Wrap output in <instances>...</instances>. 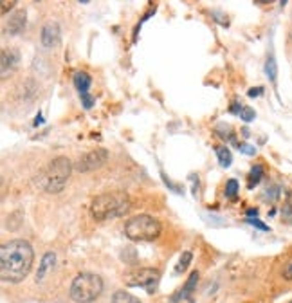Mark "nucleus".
Instances as JSON below:
<instances>
[{
    "instance_id": "nucleus-1",
    "label": "nucleus",
    "mask_w": 292,
    "mask_h": 303,
    "mask_svg": "<svg viewBox=\"0 0 292 303\" xmlns=\"http://www.w3.org/2000/svg\"><path fill=\"white\" fill-rule=\"evenodd\" d=\"M34 253L29 242L15 238L0 248V278L6 283H18L29 274L33 267Z\"/></svg>"
},
{
    "instance_id": "nucleus-2",
    "label": "nucleus",
    "mask_w": 292,
    "mask_h": 303,
    "mask_svg": "<svg viewBox=\"0 0 292 303\" xmlns=\"http://www.w3.org/2000/svg\"><path fill=\"white\" fill-rule=\"evenodd\" d=\"M128 210H130V199L123 192L105 193V195L96 197L92 200V204H90V213H92V217L98 222L123 217L125 213H128Z\"/></svg>"
},
{
    "instance_id": "nucleus-3",
    "label": "nucleus",
    "mask_w": 292,
    "mask_h": 303,
    "mask_svg": "<svg viewBox=\"0 0 292 303\" xmlns=\"http://www.w3.org/2000/svg\"><path fill=\"white\" fill-rule=\"evenodd\" d=\"M72 172V163L67 157H56L38 174L36 184L47 193H60Z\"/></svg>"
},
{
    "instance_id": "nucleus-4",
    "label": "nucleus",
    "mask_w": 292,
    "mask_h": 303,
    "mask_svg": "<svg viewBox=\"0 0 292 303\" xmlns=\"http://www.w3.org/2000/svg\"><path fill=\"white\" fill-rule=\"evenodd\" d=\"M103 292V280L100 274L82 273L74 278L70 285V298L76 303H90L100 298Z\"/></svg>"
},
{
    "instance_id": "nucleus-5",
    "label": "nucleus",
    "mask_w": 292,
    "mask_h": 303,
    "mask_svg": "<svg viewBox=\"0 0 292 303\" xmlns=\"http://www.w3.org/2000/svg\"><path fill=\"white\" fill-rule=\"evenodd\" d=\"M125 235L135 242H152L161 235V224L150 215H135L126 220Z\"/></svg>"
},
{
    "instance_id": "nucleus-6",
    "label": "nucleus",
    "mask_w": 292,
    "mask_h": 303,
    "mask_svg": "<svg viewBox=\"0 0 292 303\" xmlns=\"http://www.w3.org/2000/svg\"><path fill=\"white\" fill-rule=\"evenodd\" d=\"M161 273L153 267H141L125 274V283L130 287H143L148 292H153L159 285Z\"/></svg>"
},
{
    "instance_id": "nucleus-7",
    "label": "nucleus",
    "mask_w": 292,
    "mask_h": 303,
    "mask_svg": "<svg viewBox=\"0 0 292 303\" xmlns=\"http://www.w3.org/2000/svg\"><path fill=\"white\" fill-rule=\"evenodd\" d=\"M107 161H108V152L105 148H100V150L89 152V154L80 157L78 163L74 164V168L78 172H82V174H85V172H92L101 168Z\"/></svg>"
},
{
    "instance_id": "nucleus-8",
    "label": "nucleus",
    "mask_w": 292,
    "mask_h": 303,
    "mask_svg": "<svg viewBox=\"0 0 292 303\" xmlns=\"http://www.w3.org/2000/svg\"><path fill=\"white\" fill-rule=\"evenodd\" d=\"M20 54L16 49H4L0 54V72H2V80H6L9 74H13L18 67Z\"/></svg>"
},
{
    "instance_id": "nucleus-9",
    "label": "nucleus",
    "mask_w": 292,
    "mask_h": 303,
    "mask_svg": "<svg viewBox=\"0 0 292 303\" xmlns=\"http://www.w3.org/2000/svg\"><path fill=\"white\" fill-rule=\"evenodd\" d=\"M26 9H16L13 11V15L9 16L4 22V34H9V36H16L24 31L26 27Z\"/></svg>"
},
{
    "instance_id": "nucleus-10",
    "label": "nucleus",
    "mask_w": 292,
    "mask_h": 303,
    "mask_svg": "<svg viewBox=\"0 0 292 303\" xmlns=\"http://www.w3.org/2000/svg\"><path fill=\"white\" fill-rule=\"evenodd\" d=\"M42 44L44 47H56L62 40V33H60V26L56 22H47L42 27Z\"/></svg>"
},
{
    "instance_id": "nucleus-11",
    "label": "nucleus",
    "mask_w": 292,
    "mask_h": 303,
    "mask_svg": "<svg viewBox=\"0 0 292 303\" xmlns=\"http://www.w3.org/2000/svg\"><path fill=\"white\" fill-rule=\"evenodd\" d=\"M197 281H199V273H197V271H193V273L189 274L188 280H186L184 287L179 289V291L175 292L173 296H171V301L179 303L181 299H191L193 291H195V287H197Z\"/></svg>"
},
{
    "instance_id": "nucleus-12",
    "label": "nucleus",
    "mask_w": 292,
    "mask_h": 303,
    "mask_svg": "<svg viewBox=\"0 0 292 303\" xmlns=\"http://www.w3.org/2000/svg\"><path fill=\"white\" fill-rule=\"evenodd\" d=\"M54 263H56V255L52 251H49V253H45L44 255V258H42V262H40V267H38V273H36V281H42L45 276H47V273L49 271L54 267Z\"/></svg>"
},
{
    "instance_id": "nucleus-13",
    "label": "nucleus",
    "mask_w": 292,
    "mask_h": 303,
    "mask_svg": "<svg viewBox=\"0 0 292 303\" xmlns=\"http://www.w3.org/2000/svg\"><path fill=\"white\" fill-rule=\"evenodd\" d=\"M72 80H74L76 89L80 90L82 96L83 94H89V89H90V85H92V80H90V76L85 72V70H78V72H74Z\"/></svg>"
},
{
    "instance_id": "nucleus-14",
    "label": "nucleus",
    "mask_w": 292,
    "mask_h": 303,
    "mask_svg": "<svg viewBox=\"0 0 292 303\" xmlns=\"http://www.w3.org/2000/svg\"><path fill=\"white\" fill-rule=\"evenodd\" d=\"M215 152H217L218 163H220V166L222 168H227L231 163H233V154L229 152V148L218 144V146H215Z\"/></svg>"
},
{
    "instance_id": "nucleus-15",
    "label": "nucleus",
    "mask_w": 292,
    "mask_h": 303,
    "mask_svg": "<svg viewBox=\"0 0 292 303\" xmlns=\"http://www.w3.org/2000/svg\"><path fill=\"white\" fill-rule=\"evenodd\" d=\"M112 303H141V299L126 291H115L112 296Z\"/></svg>"
},
{
    "instance_id": "nucleus-16",
    "label": "nucleus",
    "mask_w": 292,
    "mask_h": 303,
    "mask_svg": "<svg viewBox=\"0 0 292 303\" xmlns=\"http://www.w3.org/2000/svg\"><path fill=\"white\" fill-rule=\"evenodd\" d=\"M265 74L269 76L270 82H276L278 78V67H276V60H274V56H269L265 62Z\"/></svg>"
},
{
    "instance_id": "nucleus-17",
    "label": "nucleus",
    "mask_w": 292,
    "mask_h": 303,
    "mask_svg": "<svg viewBox=\"0 0 292 303\" xmlns=\"http://www.w3.org/2000/svg\"><path fill=\"white\" fill-rule=\"evenodd\" d=\"M191 258H193V255H191V253H189V251L182 253L181 260H179L177 267H175V273H177V274L184 273V271L188 269V266H189V263H191Z\"/></svg>"
},
{
    "instance_id": "nucleus-18",
    "label": "nucleus",
    "mask_w": 292,
    "mask_h": 303,
    "mask_svg": "<svg viewBox=\"0 0 292 303\" xmlns=\"http://www.w3.org/2000/svg\"><path fill=\"white\" fill-rule=\"evenodd\" d=\"M262 175H263L262 164H256V166H252L251 175H249V188H255V186L260 182V179H262Z\"/></svg>"
},
{
    "instance_id": "nucleus-19",
    "label": "nucleus",
    "mask_w": 292,
    "mask_h": 303,
    "mask_svg": "<svg viewBox=\"0 0 292 303\" xmlns=\"http://www.w3.org/2000/svg\"><path fill=\"white\" fill-rule=\"evenodd\" d=\"M237 193H238V182L235 179H229L226 184V197L227 199H235Z\"/></svg>"
},
{
    "instance_id": "nucleus-20",
    "label": "nucleus",
    "mask_w": 292,
    "mask_h": 303,
    "mask_svg": "<svg viewBox=\"0 0 292 303\" xmlns=\"http://www.w3.org/2000/svg\"><path fill=\"white\" fill-rule=\"evenodd\" d=\"M240 118H242V121L251 123L252 119H255V110H252V108H249V107H245L244 110H240Z\"/></svg>"
},
{
    "instance_id": "nucleus-21",
    "label": "nucleus",
    "mask_w": 292,
    "mask_h": 303,
    "mask_svg": "<svg viewBox=\"0 0 292 303\" xmlns=\"http://www.w3.org/2000/svg\"><path fill=\"white\" fill-rule=\"evenodd\" d=\"M237 146L240 148V152H244L245 156H255L256 154V148L251 146V144H247V143H238Z\"/></svg>"
},
{
    "instance_id": "nucleus-22",
    "label": "nucleus",
    "mask_w": 292,
    "mask_h": 303,
    "mask_svg": "<svg viewBox=\"0 0 292 303\" xmlns=\"http://www.w3.org/2000/svg\"><path fill=\"white\" fill-rule=\"evenodd\" d=\"M247 224H251V225H255L256 230H262V231H269V228H267L265 224H263V222H260L258 218H247Z\"/></svg>"
},
{
    "instance_id": "nucleus-23",
    "label": "nucleus",
    "mask_w": 292,
    "mask_h": 303,
    "mask_svg": "<svg viewBox=\"0 0 292 303\" xmlns=\"http://www.w3.org/2000/svg\"><path fill=\"white\" fill-rule=\"evenodd\" d=\"M94 101H96V100H94L90 94H83V96H82V103H83V107H85L87 110H90V108H92Z\"/></svg>"
},
{
    "instance_id": "nucleus-24",
    "label": "nucleus",
    "mask_w": 292,
    "mask_h": 303,
    "mask_svg": "<svg viewBox=\"0 0 292 303\" xmlns=\"http://www.w3.org/2000/svg\"><path fill=\"white\" fill-rule=\"evenodd\" d=\"M217 132L222 134V136H226V134H227V136L233 139V130H231V126H227V125H226V128H224V123H220V125L217 126Z\"/></svg>"
},
{
    "instance_id": "nucleus-25",
    "label": "nucleus",
    "mask_w": 292,
    "mask_h": 303,
    "mask_svg": "<svg viewBox=\"0 0 292 303\" xmlns=\"http://www.w3.org/2000/svg\"><path fill=\"white\" fill-rule=\"evenodd\" d=\"M0 6H2V15H6V13H8L9 9L13 8V6H15V0H9V2H8V0H2V4H0Z\"/></svg>"
},
{
    "instance_id": "nucleus-26",
    "label": "nucleus",
    "mask_w": 292,
    "mask_h": 303,
    "mask_svg": "<svg viewBox=\"0 0 292 303\" xmlns=\"http://www.w3.org/2000/svg\"><path fill=\"white\" fill-rule=\"evenodd\" d=\"M278 192H280V190L276 188V186H274L272 190H267V193H265V199L267 200H274L278 197Z\"/></svg>"
},
{
    "instance_id": "nucleus-27",
    "label": "nucleus",
    "mask_w": 292,
    "mask_h": 303,
    "mask_svg": "<svg viewBox=\"0 0 292 303\" xmlns=\"http://www.w3.org/2000/svg\"><path fill=\"white\" fill-rule=\"evenodd\" d=\"M283 278H287V280H292V262H288L287 266H285V269H283Z\"/></svg>"
},
{
    "instance_id": "nucleus-28",
    "label": "nucleus",
    "mask_w": 292,
    "mask_h": 303,
    "mask_svg": "<svg viewBox=\"0 0 292 303\" xmlns=\"http://www.w3.org/2000/svg\"><path fill=\"white\" fill-rule=\"evenodd\" d=\"M247 94H249L251 98H258L260 94H263V89H262V87H256V89H251V90H249Z\"/></svg>"
},
{
    "instance_id": "nucleus-29",
    "label": "nucleus",
    "mask_w": 292,
    "mask_h": 303,
    "mask_svg": "<svg viewBox=\"0 0 292 303\" xmlns=\"http://www.w3.org/2000/svg\"><path fill=\"white\" fill-rule=\"evenodd\" d=\"M247 215H249L247 218H256V217H258V211H256V210H249Z\"/></svg>"
},
{
    "instance_id": "nucleus-30",
    "label": "nucleus",
    "mask_w": 292,
    "mask_h": 303,
    "mask_svg": "<svg viewBox=\"0 0 292 303\" xmlns=\"http://www.w3.org/2000/svg\"><path fill=\"white\" fill-rule=\"evenodd\" d=\"M238 108H240V107H238V103L231 105V112H233V114H238Z\"/></svg>"
},
{
    "instance_id": "nucleus-31",
    "label": "nucleus",
    "mask_w": 292,
    "mask_h": 303,
    "mask_svg": "<svg viewBox=\"0 0 292 303\" xmlns=\"http://www.w3.org/2000/svg\"><path fill=\"white\" fill-rule=\"evenodd\" d=\"M288 303H292V301H288Z\"/></svg>"
}]
</instances>
